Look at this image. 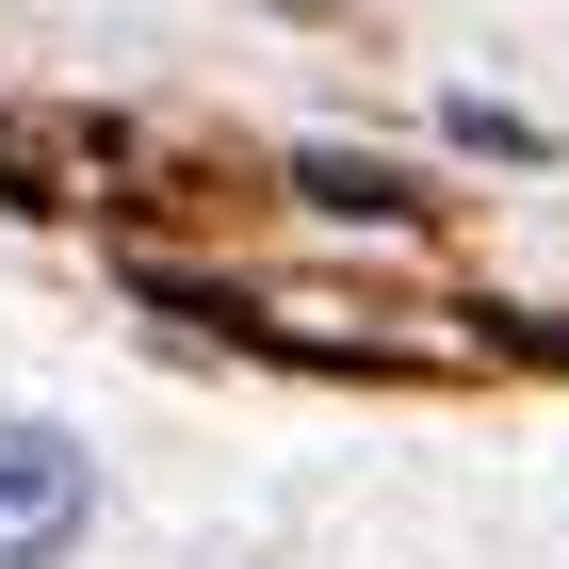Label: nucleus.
I'll return each instance as SVG.
<instances>
[{
    "label": "nucleus",
    "mask_w": 569,
    "mask_h": 569,
    "mask_svg": "<svg viewBox=\"0 0 569 569\" xmlns=\"http://www.w3.org/2000/svg\"><path fill=\"white\" fill-rule=\"evenodd\" d=\"M82 521H98V456L66 423H33V407H0V569L82 553Z\"/></svg>",
    "instance_id": "1"
},
{
    "label": "nucleus",
    "mask_w": 569,
    "mask_h": 569,
    "mask_svg": "<svg viewBox=\"0 0 569 569\" xmlns=\"http://www.w3.org/2000/svg\"><path fill=\"white\" fill-rule=\"evenodd\" d=\"M309 196H326V212H375V228H407V212H423L391 163H342V147H309Z\"/></svg>",
    "instance_id": "2"
}]
</instances>
